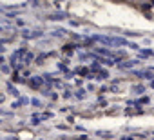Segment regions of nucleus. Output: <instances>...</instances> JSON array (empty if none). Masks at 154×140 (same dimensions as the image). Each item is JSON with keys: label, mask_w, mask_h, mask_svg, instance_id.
Listing matches in <instances>:
<instances>
[{"label": "nucleus", "mask_w": 154, "mask_h": 140, "mask_svg": "<svg viewBox=\"0 0 154 140\" xmlns=\"http://www.w3.org/2000/svg\"><path fill=\"white\" fill-rule=\"evenodd\" d=\"M152 6H154V0H152Z\"/></svg>", "instance_id": "1"}]
</instances>
